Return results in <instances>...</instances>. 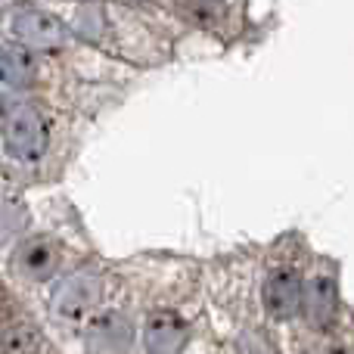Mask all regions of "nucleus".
I'll list each match as a JSON object with an SVG mask.
<instances>
[{
	"mask_svg": "<svg viewBox=\"0 0 354 354\" xmlns=\"http://www.w3.org/2000/svg\"><path fill=\"white\" fill-rule=\"evenodd\" d=\"M3 147L19 162H41L47 153V128L31 103H6L0 112Z\"/></svg>",
	"mask_w": 354,
	"mask_h": 354,
	"instance_id": "1",
	"label": "nucleus"
},
{
	"mask_svg": "<svg viewBox=\"0 0 354 354\" xmlns=\"http://www.w3.org/2000/svg\"><path fill=\"white\" fill-rule=\"evenodd\" d=\"M10 31L12 37L35 50H56L66 44V25L47 10L35 6H19L10 12Z\"/></svg>",
	"mask_w": 354,
	"mask_h": 354,
	"instance_id": "2",
	"label": "nucleus"
},
{
	"mask_svg": "<svg viewBox=\"0 0 354 354\" xmlns=\"http://www.w3.org/2000/svg\"><path fill=\"white\" fill-rule=\"evenodd\" d=\"M134 345V324L122 311H103L87 320L84 351L87 354H128Z\"/></svg>",
	"mask_w": 354,
	"mask_h": 354,
	"instance_id": "3",
	"label": "nucleus"
},
{
	"mask_svg": "<svg viewBox=\"0 0 354 354\" xmlns=\"http://www.w3.org/2000/svg\"><path fill=\"white\" fill-rule=\"evenodd\" d=\"M301 299H305V283L301 274L292 268H277L268 274L261 289L264 311L274 320H292L301 311Z\"/></svg>",
	"mask_w": 354,
	"mask_h": 354,
	"instance_id": "4",
	"label": "nucleus"
},
{
	"mask_svg": "<svg viewBox=\"0 0 354 354\" xmlns=\"http://www.w3.org/2000/svg\"><path fill=\"white\" fill-rule=\"evenodd\" d=\"M97 301H100V280L91 274H75L53 292L50 308H53V314L59 320L78 324L97 308Z\"/></svg>",
	"mask_w": 354,
	"mask_h": 354,
	"instance_id": "5",
	"label": "nucleus"
},
{
	"mask_svg": "<svg viewBox=\"0 0 354 354\" xmlns=\"http://www.w3.org/2000/svg\"><path fill=\"white\" fill-rule=\"evenodd\" d=\"M189 342V326L180 314L156 311L143 326V345L149 354H183Z\"/></svg>",
	"mask_w": 354,
	"mask_h": 354,
	"instance_id": "6",
	"label": "nucleus"
},
{
	"mask_svg": "<svg viewBox=\"0 0 354 354\" xmlns=\"http://www.w3.org/2000/svg\"><path fill=\"white\" fill-rule=\"evenodd\" d=\"M301 311H305L308 326L314 330H326L336 320L339 311V289L333 277H311L305 283V299H301Z\"/></svg>",
	"mask_w": 354,
	"mask_h": 354,
	"instance_id": "7",
	"label": "nucleus"
},
{
	"mask_svg": "<svg viewBox=\"0 0 354 354\" xmlns=\"http://www.w3.org/2000/svg\"><path fill=\"white\" fill-rule=\"evenodd\" d=\"M12 264H16L28 280L44 283L56 274L59 255H56L53 243H50L47 236H31V239H22V243H19L16 255H12Z\"/></svg>",
	"mask_w": 354,
	"mask_h": 354,
	"instance_id": "8",
	"label": "nucleus"
},
{
	"mask_svg": "<svg viewBox=\"0 0 354 354\" xmlns=\"http://www.w3.org/2000/svg\"><path fill=\"white\" fill-rule=\"evenodd\" d=\"M37 81V62L19 44H6L0 47V84L12 87V91H28Z\"/></svg>",
	"mask_w": 354,
	"mask_h": 354,
	"instance_id": "9",
	"label": "nucleus"
},
{
	"mask_svg": "<svg viewBox=\"0 0 354 354\" xmlns=\"http://www.w3.org/2000/svg\"><path fill=\"white\" fill-rule=\"evenodd\" d=\"M0 354H47V339L31 324H12L0 333Z\"/></svg>",
	"mask_w": 354,
	"mask_h": 354,
	"instance_id": "10",
	"label": "nucleus"
},
{
	"mask_svg": "<svg viewBox=\"0 0 354 354\" xmlns=\"http://www.w3.org/2000/svg\"><path fill=\"white\" fill-rule=\"evenodd\" d=\"M174 6L183 22L196 25V28H214L227 16L224 0H174Z\"/></svg>",
	"mask_w": 354,
	"mask_h": 354,
	"instance_id": "11",
	"label": "nucleus"
},
{
	"mask_svg": "<svg viewBox=\"0 0 354 354\" xmlns=\"http://www.w3.org/2000/svg\"><path fill=\"white\" fill-rule=\"evenodd\" d=\"M12 324H16V301L10 299V292H6L3 286H0V333Z\"/></svg>",
	"mask_w": 354,
	"mask_h": 354,
	"instance_id": "12",
	"label": "nucleus"
},
{
	"mask_svg": "<svg viewBox=\"0 0 354 354\" xmlns=\"http://www.w3.org/2000/svg\"><path fill=\"white\" fill-rule=\"evenodd\" d=\"M243 351L245 354H277V348L268 342V336H245L243 339Z\"/></svg>",
	"mask_w": 354,
	"mask_h": 354,
	"instance_id": "13",
	"label": "nucleus"
},
{
	"mask_svg": "<svg viewBox=\"0 0 354 354\" xmlns=\"http://www.w3.org/2000/svg\"><path fill=\"white\" fill-rule=\"evenodd\" d=\"M78 3H91V0H78Z\"/></svg>",
	"mask_w": 354,
	"mask_h": 354,
	"instance_id": "14",
	"label": "nucleus"
},
{
	"mask_svg": "<svg viewBox=\"0 0 354 354\" xmlns=\"http://www.w3.org/2000/svg\"><path fill=\"white\" fill-rule=\"evenodd\" d=\"M128 3H137V0H128Z\"/></svg>",
	"mask_w": 354,
	"mask_h": 354,
	"instance_id": "15",
	"label": "nucleus"
}]
</instances>
